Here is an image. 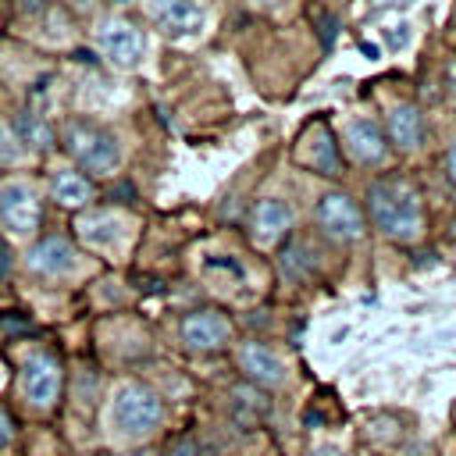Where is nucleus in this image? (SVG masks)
Here are the masks:
<instances>
[{"label": "nucleus", "mask_w": 456, "mask_h": 456, "mask_svg": "<svg viewBox=\"0 0 456 456\" xmlns=\"http://www.w3.org/2000/svg\"><path fill=\"white\" fill-rule=\"evenodd\" d=\"M367 210L381 235L388 239H417L424 232V207L410 182L403 178H378L367 189Z\"/></svg>", "instance_id": "1"}, {"label": "nucleus", "mask_w": 456, "mask_h": 456, "mask_svg": "<svg viewBox=\"0 0 456 456\" xmlns=\"http://www.w3.org/2000/svg\"><path fill=\"white\" fill-rule=\"evenodd\" d=\"M160 420H164V406H160V399H157L153 388L135 385V381L118 388L114 403H110V424H114L118 435H125V438H146Z\"/></svg>", "instance_id": "2"}, {"label": "nucleus", "mask_w": 456, "mask_h": 456, "mask_svg": "<svg viewBox=\"0 0 456 456\" xmlns=\"http://www.w3.org/2000/svg\"><path fill=\"white\" fill-rule=\"evenodd\" d=\"M64 150H68L86 171H93V175H103V171L118 167V160H121V150H118L114 135L103 132V128H93V125H86V121H71V125L64 128Z\"/></svg>", "instance_id": "3"}, {"label": "nucleus", "mask_w": 456, "mask_h": 456, "mask_svg": "<svg viewBox=\"0 0 456 456\" xmlns=\"http://www.w3.org/2000/svg\"><path fill=\"white\" fill-rule=\"evenodd\" d=\"M21 395L32 406H53L61 395V363L50 353H32L21 363Z\"/></svg>", "instance_id": "4"}, {"label": "nucleus", "mask_w": 456, "mask_h": 456, "mask_svg": "<svg viewBox=\"0 0 456 456\" xmlns=\"http://www.w3.org/2000/svg\"><path fill=\"white\" fill-rule=\"evenodd\" d=\"M317 224L324 228L328 239L349 242V239H356L363 232V214L346 192H324L317 200Z\"/></svg>", "instance_id": "5"}, {"label": "nucleus", "mask_w": 456, "mask_h": 456, "mask_svg": "<svg viewBox=\"0 0 456 456\" xmlns=\"http://www.w3.org/2000/svg\"><path fill=\"white\" fill-rule=\"evenodd\" d=\"M232 338V321L221 310H196L182 321V342L192 353H214L224 349Z\"/></svg>", "instance_id": "6"}, {"label": "nucleus", "mask_w": 456, "mask_h": 456, "mask_svg": "<svg viewBox=\"0 0 456 456\" xmlns=\"http://www.w3.org/2000/svg\"><path fill=\"white\" fill-rule=\"evenodd\" d=\"M0 221L14 235H28L39 224V203H36V196H32L28 185L7 182L0 189Z\"/></svg>", "instance_id": "7"}, {"label": "nucleus", "mask_w": 456, "mask_h": 456, "mask_svg": "<svg viewBox=\"0 0 456 456\" xmlns=\"http://www.w3.org/2000/svg\"><path fill=\"white\" fill-rule=\"evenodd\" d=\"M146 11L167 36H189L203 25V7L196 0H146Z\"/></svg>", "instance_id": "8"}, {"label": "nucleus", "mask_w": 456, "mask_h": 456, "mask_svg": "<svg viewBox=\"0 0 456 456\" xmlns=\"http://www.w3.org/2000/svg\"><path fill=\"white\" fill-rule=\"evenodd\" d=\"M239 370L246 374L249 385L264 388V385H281L285 381V363L281 356H274L267 346L260 342H242L239 349Z\"/></svg>", "instance_id": "9"}, {"label": "nucleus", "mask_w": 456, "mask_h": 456, "mask_svg": "<svg viewBox=\"0 0 456 456\" xmlns=\"http://www.w3.org/2000/svg\"><path fill=\"white\" fill-rule=\"evenodd\" d=\"M100 50L121 64V68H132L139 57H142V32L128 21H107L100 28Z\"/></svg>", "instance_id": "10"}, {"label": "nucleus", "mask_w": 456, "mask_h": 456, "mask_svg": "<svg viewBox=\"0 0 456 456\" xmlns=\"http://www.w3.org/2000/svg\"><path fill=\"white\" fill-rule=\"evenodd\" d=\"M289 224H292L289 203H281V200H256V207L249 214V235H253L256 246L278 242L289 232Z\"/></svg>", "instance_id": "11"}, {"label": "nucleus", "mask_w": 456, "mask_h": 456, "mask_svg": "<svg viewBox=\"0 0 456 456\" xmlns=\"http://www.w3.org/2000/svg\"><path fill=\"white\" fill-rule=\"evenodd\" d=\"M299 160L310 164L314 171L321 175H342V157H338V146L331 139V132L324 125H314L303 139V150H299Z\"/></svg>", "instance_id": "12"}, {"label": "nucleus", "mask_w": 456, "mask_h": 456, "mask_svg": "<svg viewBox=\"0 0 456 456\" xmlns=\"http://www.w3.org/2000/svg\"><path fill=\"white\" fill-rule=\"evenodd\" d=\"M75 264V249L64 235H46L28 249V267L36 274H64Z\"/></svg>", "instance_id": "13"}, {"label": "nucleus", "mask_w": 456, "mask_h": 456, "mask_svg": "<svg viewBox=\"0 0 456 456\" xmlns=\"http://www.w3.org/2000/svg\"><path fill=\"white\" fill-rule=\"evenodd\" d=\"M346 139H349V153H353L360 164H378V160L385 157V135H381V128H378L370 118L349 121Z\"/></svg>", "instance_id": "14"}, {"label": "nucleus", "mask_w": 456, "mask_h": 456, "mask_svg": "<svg viewBox=\"0 0 456 456\" xmlns=\"http://www.w3.org/2000/svg\"><path fill=\"white\" fill-rule=\"evenodd\" d=\"M271 413V399L256 385H235L232 388V417L242 428H260Z\"/></svg>", "instance_id": "15"}, {"label": "nucleus", "mask_w": 456, "mask_h": 456, "mask_svg": "<svg viewBox=\"0 0 456 456\" xmlns=\"http://www.w3.org/2000/svg\"><path fill=\"white\" fill-rule=\"evenodd\" d=\"M388 139L399 146V150H417L420 139H424V121H420V110L413 103H399L392 114H388Z\"/></svg>", "instance_id": "16"}, {"label": "nucleus", "mask_w": 456, "mask_h": 456, "mask_svg": "<svg viewBox=\"0 0 456 456\" xmlns=\"http://www.w3.org/2000/svg\"><path fill=\"white\" fill-rule=\"evenodd\" d=\"M89 196H93V189H89V182H86L78 171H61V175H53V200H57L61 207H86Z\"/></svg>", "instance_id": "17"}, {"label": "nucleus", "mask_w": 456, "mask_h": 456, "mask_svg": "<svg viewBox=\"0 0 456 456\" xmlns=\"http://www.w3.org/2000/svg\"><path fill=\"white\" fill-rule=\"evenodd\" d=\"M278 264H281V271H285L292 281H306V278L317 271V256H314V249H310L306 242H289V246L281 249Z\"/></svg>", "instance_id": "18"}, {"label": "nucleus", "mask_w": 456, "mask_h": 456, "mask_svg": "<svg viewBox=\"0 0 456 456\" xmlns=\"http://www.w3.org/2000/svg\"><path fill=\"white\" fill-rule=\"evenodd\" d=\"M11 128H14V135H18L25 146H32V150H50V142H53L50 125H46L43 118H36L32 110H21Z\"/></svg>", "instance_id": "19"}, {"label": "nucleus", "mask_w": 456, "mask_h": 456, "mask_svg": "<svg viewBox=\"0 0 456 456\" xmlns=\"http://www.w3.org/2000/svg\"><path fill=\"white\" fill-rule=\"evenodd\" d=\"M78 235L86 242H93V246H107V242H114L121 235V221L114 214H93V217L78 221Z\"/></svg>", "instance_id": "20"}, {"label": "nucleus", "mask_w": 456, "mask_h": 456, "mask_svg": "<svg viewBox=\"0 0 456 456\" xmlns=\"http://www.w3.org/2000/svg\"><path fill=\"white\" fill-rule=\"evenodd\" d=\"M14 160H21V139L14 135L11 125L0 121V164H14Z\"/></svg>", "instance_id": "21"}, {"label": "nucleus", "mask_w": 456, "mask_h": 456, "mask_svg": "<svg viewBox=\"0 0 456 456\" xmlns=\"http://www.w3.org/2000/svg\"><path fill=\"white\" fill-rule=\"evenodd\" d=\"M317 32H321V46L331 50L335 46V36H338V18L331 11H321L317 14Z\"/></svg>", "instance_id": "22"}, {"label": "nucleus", "mask_w": 456, "mask_h": 456, "mask_svg": "<svg viewBox=\"0 0 456 456\" xmlns=\"http://www.w3.org/2000/svg\"><path fill=\"white\" fill-rule=\"evenodd\" d=\"M167 456H203V449H200V442H196L192 435H178V438L171 442Z\"/></svg>", "instance_id": "23"}, {"label": "nucleus", "mask_w": 456, "mask_h": 456, "mask_svg": "<svg viewBox=\"0 0 456 456\" xmlns=\"http://www.w3.org/2000/svg\"><path fill=\"white\" fill-rule=\"evenodd\" d=\"M0 328H4V331H14V335H28V331H32V321L11 310V314H0Z\"/></svg>", "instance_id": "24"}, {"label": "nucleus", "mask_w": 456, "mask_h": 456, "mask_svg": "<svg viewBox=\"0 0 456 456\" xmlns=\"http://www.w3.org/2000/svg\"><path fill=\"white\" fill-rule=\"evenodd\" d=\"M110 200H118V203H132V200H135V189H132L128 182H118V185H110Z\"/></svg>", "instance_id": "25"}, {"label": "nucleus", "mask_w": 456, "mask_h": 456, "mask_svg": "<svg viewBox=\"0 0 456 456\" xmlns=\"http://www.w3.org/2000/svg\"><path fill=\"white\" fill-rule=\"evenodd\" d=\"M11 264H14V256H11V246L0 239V285L7 281V274H11Z\"/></svg>", "instance_id": "26"}, {"label": "nucleus", "mask_w": 456, "mask_h": 456, "mask_svg": "<svg viewBox=\"0 0 456 456\" xmlns=\"http://www.w3.org/2000/svg\"><path fill=\"white\" fill-rule=\"evenodd\" d=\"M50 7V0H21V11L25 14H39V11H46Z\"/></svg>", "instance_id": "27"}, {"label": "nucleus", "mask_w": 456, "mask_h": 456, "mask_svg": "<svg viewBox=\"0 0 456 456\" xmlns=\"http://www.w3.org/2000/svg\"><path fill=\"white\" fill-rule=\"evenodd\" d=\"M11 442V417L0 410V445H7Z\"/></svg>", "instance_id": "28"}, {"label": "nucleus", "mask_w": 456, "mask_h": 456, "mask_svg": "<svg viewBox=\"0 0 456 456\" xmlns=\"http://www.w3.org/2000/svg\"><path fill=\"white\" fill-rule=\"evenodd\" d=\"M445 171H449V178H452V185H456V142H452L449 153H445Z\"/></svg>", "instance_id": "29"}, {"label": "nucleus", "mask_w": 456, "mask_h": 456, "mask_svg": "<svg viewBox=\"0 0 456 456\" xmlns=\"http://www.w3.org/2000/svg\"><path fill=\"white\" fill-rule=\"evenodd\" d=\"M413 264H417V267H431V264H435V253H428V249H424V253H417V260H413Z\"/></svg>", "instance_id": "30"}, {"label": "nucleus", "mask_w": 456, "mask_h": 456, "mask_svg": "<svg viewBox=\"0 0 456 456\" xmlns=\"http://www.w3.org/2000/svg\"><path fill=\"white\" fill-rule=\"evenodd\" d=\"M314 456H342V452H338V449H335V445H321V449H317V452H314Z\"/></svg>", "instance_id": "31"}, {"label": "nucleus", "mask_w": 456, "mask_h": 456, "mask_svg": "<svg viewBox=\"0 0 456 456\" xmlns=\"http://www.w3.org/2000/svg\"><path fill=\"white\" fill-rule=\"evenodd\" d=\"M75 61H82V64H89V61H96L89 50H75Z\"/></svg>", "instance_id": "32"}, {"label": "nucleus", "mask_w": 456, "mask_h": 456, "mask_svg": "<svg viewBox=\"0 0 456 456\" xmlns=\"http://www.w3.org/2000/svg\"><path fill=\"white\" fill-rule=\"evenodd\" d=\"M249 4H253V7H278L281 0H249Z\"/></svg>", "instance_id": "33"}, {"label": "nucleus", "mask_w": 456, "mask_h": 456, "mask_svg": "<svg viewBox=\"0 0 456 456\" xmlns=\"http://www.w3.org/2000/svg\"><path fill=\"white\" fill-rule=\"evenodd\" d=\"M118 4H125V0H118Z\"/></svg>", "instance_id": "34"}]
</instances>
